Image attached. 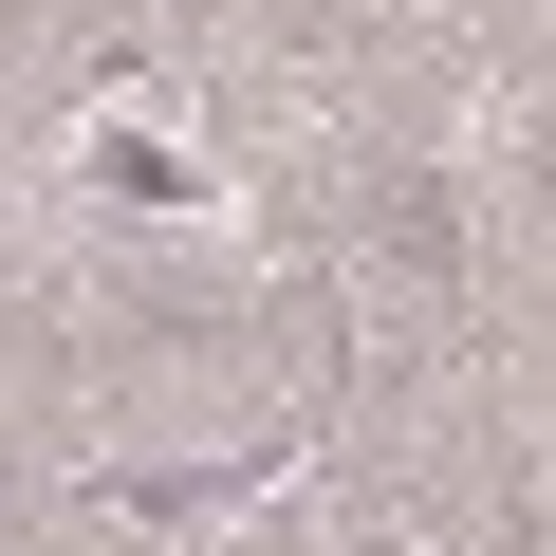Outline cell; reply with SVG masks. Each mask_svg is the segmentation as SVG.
<instances>
[{"instance_id":"6da1fadb","label":"cell","mask_w":556,"mask_h":556,"mask_svg":"<svg viewBox=\"0 0 556 556\" xmlns=\"http://www.w3.org/2000/svg\"><path fill=\"white\" fill-rule=\"evenodd\" d=\"M93 167H112V204H186V186H204V167H186V149H149V130H112Z\"/></svg>"}]
</instances>
